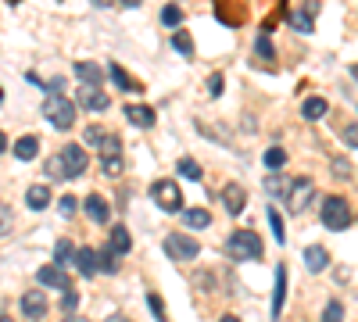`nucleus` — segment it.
Here are the masks:
<instances>
[{"label": "nucleus", "instance_id": "nucleus-1", "mask_svg": "<svg viewBox=\"0 0 358 322\" xmlns=\"http://www.w3.org/2000/svg\"><path fill=\"white\" fill-rule=\"evenodd\" d=\"M226 254L237 258V262H258L261 258V236L255 230H237L226 244Z\"/></svg>", "mask_w": 358, "mask_h": 322}, {"label": "nucleus", "instance_id": "nucleus-2", "mask_svg": "<svg viewBox=\"0 0 358 322\" xmlns=\"http://www.w3.org/2000/svg\"><path fill=\"white\" fill-rule=\"evenodd\" d=\"M43 115H47V122H51L54 129H72V122H75V104L68 101V97H61V93H51L43 101Z\"/></svg>", "mask_w": 358, "mask_h": 322}, {"label": "nucleus", "instance_id": "nucleus-3", "mask_svg": "<svg viewBox=\"0 0 358 322\" xmlns=\"http://www.w3.org/2000/svg\"><path fill=\"white\" fill-rule=\"evenodd\" d=\"M322 222H326V230H348L351 225V204L344 197H326L322 201Z\"/></svg>", "mask_w": 358, "mask_h": 322}, {"label": "nucleus", "instance_id": "nucleus-4", "mask_svg": "<svg viewBox=\"0 0 358 322\" xmlns=\"http://www.w3.org/2000/svg\"><path fill=\"white\" fill-rule=\"evenodd\" d=\"M165 254L176 258V262H194V258L201 254V244L194 236H186V233H168L165 236Z\"/></svg>", "mask_w": 358, "mask_h": 322}, {"label": "nucleus", "instance_id": "nucleus-5", "mask_svg": "<svg viewBox=\"0 0 358 322\" xmlns=\"http://www.w3.org/2000/svg\"><path fill=\"white\" fill-rule=\"evenodd\" d=\"M151 197H154V204H158L162 212H179V208H183V201H179L183 193H179V186L172 179H158L151 186Z\"/></svg>", "mask_w": 358, "mask_h": 322}, {"label": "nucleus", "instance_id": "nucleus-6", "mask_svg": "<svg viewBox=\"0 0 358 322\" xmlns=\"http://www.w3.org/2000/svg\"><path fill=\"white\" fill-rule=\"evenodd\" d=\"M75 104H79V108H86V111H104V108L112 104V101H107V93H104L101 86H90V83H83V86H79V93H75Z\"/></svg>", "mask_w": 358, "mask_h": 322}, {"label": "nucleus", "instance_id": "nucleus-7", "mask_svg": "<svg viewBox=\"0 0 358 322\" xmlns=\"http://www.w3.org/2000/svg\"><path fill=\"white\" fill-rule=\"evenodd\" d=\"M312 193H316V183L312 179H298V183H290V212H305L308 204H312Z\"/></svg>", "mask_w": 358, "mask_h": 322}, {"label": "nucleus", "instance_id": "nucleus-8", "mask_svg": "<svg viewBox=\"0 0 358 322\" xmlns=\"http://www.w3.org/2000/svg\"><path fill=\"white\" fill-rule=\"evenodd\" d=\"M61 158H65L68 179H79V175L86 172V151H83V147H75V143H68V147L61 151Z\"/></svg>", "mask_w": 358, "mask_h": 322}, {"label": "nucleus", "instance_id": "nucleus-9", "mask_svg": "<svg viewBox=\"0 0 358 322\" xmlns=\"http://www.w3.org/2000/svg\"><path fill=\"white\" fill-rule=\"evenodd\" d=\"M22 312H25V319H43L47 315V297H43V290H25L22 294Z\"/></svg>", "mask_w": 358, "mask_h": 322}, {"label": "nucleus", "instance_id": "nucleus-10", "mask_svg": "<svg viewBox=\"0 0 358 322\" xmlns=\"http://www.w3.org/2000/svg\"><path fill=\"white\" fill-rule=\"evenodd\" d=\"M222 204H226V212H229V215H240V212H244V204H247L244 186H240V183H229V186L222 190Z\"/></svg>", "mask_w": 358, "mask_h": 322}, {"label": "nucleus", "instance_id": "nucleus-11", "mask_svg": "<svg viewBox=\"0 0 358 322\" xmlns=\"http://www.w3.org/2000/svg\"><path fill=\"white\" fill-rule=\"evenodd\" d=\"M83 208H86L90 222H97V225H104V222H107V215H112V208H107V201L101 197V193H90V197L83 201Z\"/></svg>", "mask_w": 358, "mask_h": 322}, {"label": "nucleus", "instance_id": "nucleus-12", "mask_svg": "<svg viewBox=\"0 0 358 322\" xmlns=\"http://www.w3.org/2000/svg\"><path fill=\"white\" fill-rule=\"evenodd\" d=\"M75 269H79L83 276H97L101 272V254L93 247H79V254H75Z\"/></svg>", "mask_w": 358, "mask_h": 322}, {"label": "nucleus", "instance_id": "nucleus-13", "mask_svg": "<svg viewBox=\"0 0 358 322\" xmlns=\"http://www.w3.org/2000/svg\"><path fill=\"white\" fill-rule=\"evenodd\" d=\"M36 280H40L43 286H54V290H68V276H65V269H61V265H43Z\"/></svg>", "mask_w": 358, "mask_h": 322}, {"label": "nucleus", "instance_id": "nucleus-14", "mask_svg": "<svg viewBox=\"0 0 358 322\" xmlns=\"http://www.w3.org/2000/svg\"><path fill=\"white\" fill-rule=\"evenodd\" d=\"M126 119L140 129H151L158 115H154V108H147V104H126Z\"/></svg>", "mask_w": 358, "mask_h": 322}, {"label": "nucleus", "instance_id": "nucleus-15", "mask_svg": "<svg viewBox=\"0 0 358 322\" xmlns=\"http://www.w3.org/2000/svg\"><path fill=\"white\" fill-rule=\"evenodd\" d=\"M129 247H133L129 230H126V225H115V230H112V236H107V251H115V254L122 258V254H129Z\"/></svg>", "mask_w": 358, "mask_h": 322}, {"label": "nucleus", "instance_id": "nucleus-16", "mask_svg": "<svg viewBox=\"0 0 358 322\" xmlns=\"http://www.w3.org/2000/svg\"><path fill=\"white\" fill-rule=\"evenodd\" d=\"M283 297H287V265L276 269V294H272V319H279L283 312Z\"/></svg>", "mask_w": 358, "mask_h": 322}, {"label": "nucleus", "instance_id": "nucleus-17", "mask_svg": "<svg viewBox=\"0 0 358 322\" xmlns=\"http://www.w3.org/2000/svg\"><path fill=\"white\" fill-rule=\"evenodd\" d=\"M319 11V4L312 0V4H308V11H290V25L298 29V32H312L316 25H312V14Z\"/></svg>", "mask_w": 358, "mask_h": 322}, {"label": "nucleus", "instance_id": "nucleus-18", "mask_svg": "<svg viewBox=\"0 0 358 322\" xmlns=\"http://www.w3.org/2000/svg\"><path fill=\"white\" fill-rule=\"evenodd\" d=\"M36 154H40V140H36V136L14 140V158H18V161H33Z\"/></svg>", "mask_w": 358, "mask_h": 322}, {"label": "nucleus", "instance_id": "nucleus-19", "mask_svg": "<svg viewBox=\"0 0 358 322\" xmlns=\"http://www.w3.org/2000/svg\"><path fill=\"white\" fill-rule=\"evenodd\" d=\"M107 75L115 79V86H118V90H144V83H136V79H129V75H126V69H122V64H115V61L107 64Z\"/></svg>", "mask_w": 358, "mask_h": 322}, {"label": "nucleus", "instance_id": "nucleus-20", "mask_svg": "<svg viewBox=\"0 0 358 322\" xmlns=\"http://www.w3.org/2000/svg\"><path fill=\"white\" fill-rule=\"evenodd\" d=\"M25 204L29 208H33V212H43V208L47 204H51V190H47V186H29V193H25Z\"/></svg>", "mask_w": 358, "mask_h": 322}, {"label": "nucleus", "instance_id": "nucleus-21", "mask_svg": "<svg viewBox=\"0 0 358 322\" xmlns=\"http://www.w3.org/2000/svg\"><path fill=\"white\" fill-rule=\"evenodd\" d=\"M75 75L90 86H101V64H93V61H79L75 64Z\"/></svg>", "mask_w": 358, "mask_h": 322}, {"label": "nucleus", "instance_id": "nucleus-22", "mask_svg": "<svg viewBox=\"0 0 358 322\" xmlns=\"http://www.w3.org/2000/svg\"><path fill=\"white\" fill-rule=\"evenodd\" d=\"M301 115H305L308 122H319V119L326 115V101H322V97H308V101L301 104Z\"/></svg>", "mask_w": 358, "mask_h": 322}, {"label": "nucleus", "instance_id": "nucleus-23", "mask_svg": "<svg viewBox=\"0 0 358 322\" xmlns=\"http://www.w3.org/2000/svg\"><path fill=\"white\" fill-rule=\"evenodd\" d=\"M326 262H330V258H326V251H322L319 244H312V247L305 251V265L312 269V272H322V269H326Z\"/></svg>", "mask_w": 358, "mask_h": 322}, {"label": "nucleus", "instance_id": "nucleus-24", "mask_svg": "<svg viewBox=\"0 0 358 322\" xmlns=\"http://www.w3.org/2000/svg\"><path fill=\"white\" fill-rule=\"evenodd\" d=\"M186 225H190V230H208L212 215L205 212V208H186Z\"/></svg>", "mask_w": 358, "mask_h": 322}, {"label": "nucleus", "instance_id": "nucleus-25", "mask_svg": "<svg viewBox=\"0 0 358 322\" xmlns=\"http://www.w3.org/2000/svg\"><path fill=\"white\" fill-rule=\"evenodd\" d=\"M101 161L104 158H122V140L118 136H112V133H104V140H101Z\"/></svg>", "mask_w": 358, "mask_h": 322}, {"label": "nucleus", "instance_id": "nucleus-26", "mask_svg": "<svg viewBox=\"0 0 358 322\" xmlns=\"http://www.w3.org/2000/svg\"><path fill=\"white\" fill-rule=\"evenodd\" d=\"M75 254H79V251H72V244H68V240H57V247H54V265H61V269H65L68 262H75Z\"/></svg>", "mask_w": 358, "mask_h": 322}, {"label": "nucleus", "instance_id": "nucleus-27", "mask_svg": "<svg viewBox=\"0 0 358 322\" xmlns=\"http://www.w3.org/2000/svg\"><path fill=\"white\" fill-rule=\"evenodd\" d=\"M266 165H269L272 172H279V169L287 165V151H283V147H269V151H266Z\"/></svg>", "mask_w": 358, "mask_h": 322}, {"label": "nucleus", "instance_id": "nucleus-28", "mask_svg": "<svg viewBox=\"0 0 358 322\" xmlns=\"http://www.w3.org/2000/svg\"><path fill=\"white\" fill-rule=\"evenodd\" d=\"M172 47H176L183 58H194V40H190V32H176V36H172Z\"/></svg>", "mask_w": 358, "mask_h": 322}, {"label": "nucleus", "instance_id": "nucleus-29", "mask_svg": "<svg viewBox=\"0 0 358 322\" xmlns=\"http://www.w3.org/2000/svg\"><path fill=\"white\" fill-rule=\"evenodd\" d=\"M255 54L261 58V61H272V43H269V32H261V36H258V43H255Z\"/></svg>", "mask_w": 358, "mask_h": 322}, {"label": "nucleus", "instance_id": "nucleus-30", "mask_svg": "<svg viewBox=\"0 0 358 322\" xmlns=\"http://www.w3.org/2000/svg\"><path fill=\"white\" fill-rule=\"evenodd\" d=\"M47 172H51L54 175V179H68V169H65V158H51V161H47Z\"/></svg>", "mask_w": 358, "mask_h": 322}, {"label": "nucleus", "instance_id": "nucleus-31", "mask_svg": "<svg viewBox=\"0 0 358 322\" xmlns=\"http://www.w3.org/2000/svg\"><path fill=\"white\" fill-rule=\"evenodd\" d=\"M269 225H272V236L279 240V244H283V240H287V233H283V219H279V212H276L272 204H269Z\"/></svg>", "mask_w": 358, "mask_h": 322}, {"label": "nucleus", "instance_id": "nucleus-32", "mask_svg": "<svg viewBox=\"0 0 358 322\" xmlns=\"http://www.w3.org/2000/svg\"><path fill=\"white\" fill-rule=\"evenodd\" d=\"M322 322H344V308H340V301H330L322 308Z\"/></svg>", "mask_w": 358, "mask_h": 322}, {"label": "nucleus", "instance_id": "nucleus-33", "mask_svg": "<svg viewBox=\"0 0 358 322\" xmlns=\"http://www.w3.org/2000/svg\"><path fill=\"white\" fill-rule=\"evenodd\" d=\"M179 175H186V179H201V165L194 158H183L179 161Z\"/></svg>", "mask_w": 358, "mask_h": 322}, {"label": "nucleus", "instance_id": "nucleus-34", "mask_svg": "<svg viewBox=\"0 0 358 322\" xmlns=\"http://www.w3.org/2000/svg\"><path fill=\"white\" fill-rule=\"evenodd\" d=\"M266 186H269V193H276V197H290V186H287L283 179H279V175H269Z\"/></svg>", "mask_w": 358, "mask_h": 322}, {"label": "nucleus", "instance_id": "nucleus-35", "mask_svg": "<svg viewBox=\"0 0 358 322\" xmlns=\"http://www.w3.org/2000/svg\"><path fill=\"white\" fill-rule=\"evenodd\" d=\"M101 169H104V175L118 179V175H122V158H104V161H101Z\"/></svg>", "mask_w": 358, "mask_h": 322}, {"label": "nucleus", "instance_id": "nucleus-36", "mask_svg": "<svg viewBox=\"0 0 358 322\" xmlns=\"http://www.w3.org/2000/svg\"><path fill=\"white\" fill-rule=\"evenodd\" d=\"M162 22H165V25H179V22H183V11H179L176 4H168V8L162 11Z\"/></svg>", "mask_w": 358, "mask_h": 322}, {"label": "nucleus", "instance_id": "nucleus-37", "mask_svg": "<svg viewBox=\"0 0 358 322\" xmlns=\"http://www.w3.org/2000/svg\"><path fill=\"white\" fill-rule=\"evenodd\" d=\"M147 304H151V315L158 319V322H165V304H162V297L158 294H147Z\"/></svg>", "mask_w": 358, "mask_h": 322}, {"label": "nucleus", "instance_id": "nucleus-38", "mask_svg": "<svg viewBox=\"0 0 358 322\" xmlns=\"http://www.w3.org/2000/svg\"><path fill=\"white\" fill-rule=\"evenodd\" d=\"M333 175H337V179H351V165H348V158H333Z\"/></svg>", "mask_w": 358, "mask_h": 322}, {"label": "nucleus", "instance_id": "nucleus-39", "mask_svg": "<svg viewBox=\"0 0 358 322\" xmlns=\"http://www.w3.org/2000/svg\"><path fill=\"white\" fill-rule=\"evenodd\" d=\"M61 308L72 315L75 308H79V294H75V290H65V297H61Z\"/></svg>", "mask_w": 358, "mask_h": 322}, {"label": "nucleus", "instance_id": "nucleus-40", "mask_svg": "<svg viewBox=\"0 0 358 322\" xmlns=\"http://www.w3.org/2000/svg\"><path fill=\"white\" fill-rule=\"evenodd\" d=\"M57 208H61V215H65V219H72V215H75V208H79V204H75V197L68 193V197H61V204H57Z\"/></svg>", "mask_w": 358, "mask_h": 322}, {"label": "nucleus", "instance_id": "nucleus-41", "mask_svg": "<svg viewBox=\"0 0 358 322\" xmlns=\"http://www.w3.org/2000/svg\"><path fill=\"white\" fill-rule=\"evenodd\" d=\"M101 140H104V133H101L97 125H90L86 129V143H90V147H101Z\"/></svg>", "mask_w": 358, "mask_h": 322}, {"label": "nucleus", "instance_id": "nucleus-42", "mask_svg": "<svg viewBox=\"0 0 358 322\" xmlns=\"http://www.w3.org/2000/svg\"><path fill=\"white\" fill-rule=\"evenodd\" d=\"M344 143H348V147H358V125H348L344 129Z\"/></svg>", "mask_w": 358, "mask_h": 322}, {"label": "nucleus", "instance_id": "nucleus-43", "mask_svg": "<svg viewBox=\"0 0 358 322\" xmlns=\"http://www.w3.org/2000/svg\"><path fill=\"white\" fill-rule=\"evenodd\" d=\"M208 93H212V97L222 93V75H212V79H208Z\"/></svg>", "mask_w": 358, "mask_h": 322}, {"label": "nucleus", "instance_id": "nucleus-44", "mask_svg": "<svg viewBox=\"0 0 358 322\" xmlns=\"http://www.w3.org/2000/svg\"><path fill=\"white\" fill-rule=\"evenodd\" d=\"M47 90H51V93H61V90H65V79H51V83H47Z\"/></svg>", "mask_w": 358, "mask_h": 322}, {"label": "nucleus", "instance_id": "nucleus-45", "mask_svg": "<svg viewBox=\"0 0 358 322\" xmlns=\"http://www.w3.org/2000/svg\"><path fill=\"white\" fill-rule=\"evenodd\" d=\"M104 322H129V319H126V315H118V312H115V315H107Z\"/></svg>", "mask_w": 358, "mask_h": 322}, {"label": "nucleus", "instance_id": "nucleus-46", "mask_svg": "<svg viewBox=\"0 0 358 322\" xmlns=\"http://www.w3.org/2000/svg\"><path fill=\"white\" fill-rule=\"evenodd\" d=\"M65 322H90V319H83V315H75V312H72V315H65Z\"/></svg>", "mask_w": 358, "mask_h": 322}, {"label": "nucleus", "instance_id": "nucleus-47", "mask_svg": "<svg viewBox=\"0 0 358 322\" xmlns=\"http://www.w3.org/2000/svg\"><path fill=\"white\" fill-rule=\"evenodd\" d=\"M122 4H126V8H140V4H144V0H122Z\"/></svg>", "mask_w": 358, "mask_h": 322}, {"label": "nucleus", "instance_id": "nucleus-48", "mask_svg": "<svg viewBox=\"0 0 358 322\" xmlns=\"http://www.w3.org/2000/svg\"><path fill=\"white\" fill-rule=\"evenodd\" d=\"M219 322H240V319H237V315H222Z\"/></svg>", "mask_w": 358, "mask_h": 322}, {"label": "nucleus", "instance_id": "nucleus-49", "mask_svg": "<svg viewBox=\"0 0 358 322\" xmlns=\"http://www.w3.org/2000/svg\"><path fill=\"white\" fill-rule=\"evenodd\" d=\"M93 4H97V8H107V0H93Z\"/></svg>", "mask_w": 358, "mask_h": 322}, {"label": "nucleus", "instance_id": "nucleus-50", "mask_svg": "<svg viewBox=\"0 0 358 322\" xmlns=\"http://www.w3.org/2000/svg\"><path fill=\"white\" fill-rule=\"evenodd\" d=\"M351 75H355V79H358V64H351Z\"/></svg>", "mask_w": 358, "mask_h": 322}, {"label": "nucleus", "instance_id": "nucleus-51", "mask_svg": "<svg viewBox=\"0 0 358 322\" xmlns=\"http://www.w3.org/2000/svg\"><path fill=\"white\" fill-rule=\"evenodd\" d=\"M0 322H14V319H11V315H4V319H0Z\"/></svg>", "mask_w": 358, "mask_h": 322}, {"label": "nucleus", "instance_id": "nucleus-52", "mask_svg": "<svg viewBox=\"0 0 358 322\" xmlns=\"http://www.w3.org/2000/svg\"><path fill=\"white\" fill-rule=\"evenodd\" d=\"M8 4H11V8H14V4H18V0H8Z\"/></svg>", "mask_w": 358, "mask_h": 322}]
</instances>
